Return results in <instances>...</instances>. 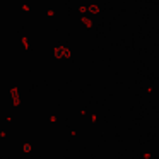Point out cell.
<instances>
[{"mask_svg":"<svg viewBox=\"0 0 159 159\" xmlns=\"http://www.w3.org/2000/svg\"><path fill=\"white\" fill-rule=\"evenodd\" d=\"M62 55H63V57H67V50H63V48H57V50H55V57H57V58H62Z\"/></svg>","mask_w":159,"mask_h":159,"instance_id":"obj_1","label":"cell"}]
</instances>
